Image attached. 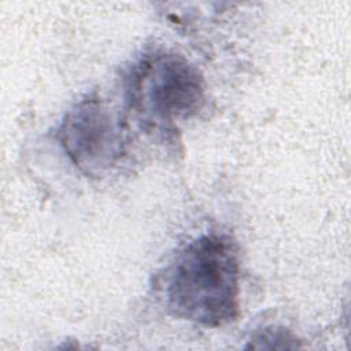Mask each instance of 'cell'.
<instances>
[{
  "label": "cell",
  "mask_w": 351,
  "mask_h": 351,
  "mask_svg": "<svg viewBox=\"0 0 351 351\" xmlns=\"http://www.w3.org/2000/svg\"><path fill=\"white\" fill-rule=\"evenodd\" d=\"M130 101L145 115L160 122L185 119L204 101V81L185 58L159 52L141 60L133 71Z\"/></svg>",
  "instance_id": "obj_2"
},
{
  "label": "cell",
  "mask_w": 351,
  "mask_h": 351,
  "mask_svg": "<svg viewBox=\"0 0 351 351\" xmlns=\"http://www.w3.org/2000/svg\"><path fill=\"white\" fill-rule=\"evenodd\" d=\"M56 136L67 158L88 176H100L125 154L121 123L97 96L78 101L64 115Z\"/></svg>",
  "instance_id": "obj_3"
},
{
  "label": "cell",
  "mask_w": 351,
  "mask_h": 351,
  "mask_svg": "<svg viewBox=\"0 0 351 351\" xmlns=\"http://www.w3.org/2000/svg\"><path fill=\"white\" fill-rule=\"evenodd\" d=\"M167 310L203 326L233 321L240 310V262L236 243L222 233L189 241L167 270Z\"/></svg>",
  "instance_id": "obj_1"
}]
</instances>
